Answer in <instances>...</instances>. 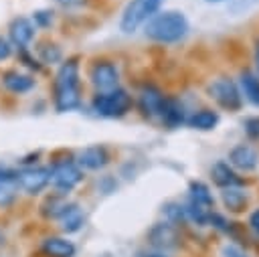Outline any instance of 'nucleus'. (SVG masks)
<instances>
[{"label":"nucleus","mask_w":259,"mask_h":257,"mask_svg":"<svg viewBox=\"0 0 259 257\" xmlns=\"http://www.w3.org/2000/svg\"><path fill=\"white\" fill-rule=\"evenodd\" d=\"M148 257H166L164 253H154V255H148Z\"/></svg>","instance_id":"obj_39"},{"label":"nucleus","mask_w":259,"mask_h":257,"mask_svg":"<svg viewBox=\"0 0 259 257\" xmlns=\"http://www.w3.org/2000/svg\"><path fill=\"white\" fill-rule=\"evenodd\" d=\"M208 223H210L214 229L223 231V233H229V231H231V223H229L223 215H219V212H210V215H208Z\"/></svg>","instance_id":"obj_30"},{"label":"nucleus","mask_w":259,"mask_h":257,"mask_svg":"<svg viewBox=\"0 0 259 257\" xmlns=\"http://www.w3.org/2000/svg\"><path fill=\"white\" fill-rule=\"evenodd\" d=\"M160 121L174 130V127H180L182 123H186V111H184V105L176 99V97H170L166 95L164 99V105H162V113H160Z\"/></svg>","instance_id":"obj_17"},{"label":"nucleus","mask_w":259,"mask_h":257,"mask_svg":"<svg viewBox=\"0 0 259 257\" xmlns=\"http://www.w3.org/2000/svg\"><path fill=\"white\" fill-rule=\"evenodd\" d=\"M36 59L42 63V65H55V63H61L63 61V51L57 42H40L36 47Z\"/></svg>","instance_id":"obj_25"},{"label":"nucleus","mask_w":259,"mask_h":257,"mask_svg":"<svg viewBox=\"0 0 259 257\" xmlns=\"http://www.w3.org/2000/svg\"><path fill=\"white\" fill-rule=\"evenodd\" d=\"M40 253L45 257H75L77 247L67 237L51 235V237H45L40 241Z\"/></svg>","instance_id":"obj_15"},{"label":"nucleus","mask_w":259,"mask_h":257,"mask_svg":"<svg viewBox=\"0 0 259 257\" xmlns=\"http://www.w3.org/2000/svg\"><path fill=\"white\" fill-rule=\"evenodd\" d=\"M249 227H251V231L255 235H259V208L249 215Z\"/></svg>","instance_id":"obj_36"},{"label":"nucleus","mask_w":259,"mask_h":257,"mask_svg":"<svg viewBox=\"0 0 259 257\" xmlns=\"http://www.w3.org/2000/svg\"><path fill=\"white\" fill-rule=\"evenodd\" d=\"M162 215H164V221H168L174 227H178V225H182L186 221L184 204H180V202H166L162 206Z\"/></svg>","instance_id":"obj_26"},{"label":"nucleus","mask_w":259,"mask_h":257,"mask_svg":"<svg viewBox=\"0 0 259 257\" xmlns=\"http://www.w3.org/2000/svg\"><path fill=\"white\" fill-rule=\"evenodd\" d=\"M221 198H223V204L233 212H241L247 206V192L241 186L221 188Z\"/></svg>","instance_id":"obj_24"},{"label":"nucleus","mask_w":259,"mask_h":257,"mask_svg":"<svg viewBox=\"0 0 259 257\" xmlns=\"http://www.w3.org/2000/svg\"><path fill=\"white\" fill-rule=\"evenodd\" d=\"M210 176H212V182L219 188H231V186H241L243 184V180L237 176V172L231 168V164L223 162V160H219L210 168Z\"/></svg>","instance_id":"obj_18"},{"label":"nucleus","mask_w":259,"mask_h":257,"mask_svg":"<svg viewBox=\"0 0 259 257\" xmlns=\"http://www.w3.org/2000/svg\"><path fill=\"white\" fill-rule=\"evenodd\" d=\"M134 107V97L123 89L115 87L111 91H101L91 97V111L105 119H119Z\"/></svg>","instance_id":"obj_3"},{"label":"nucleus","mask_w":259,"mask_h":257,"mask_svg":"<svg viewBox=\"0 0 259 257\" xmlns=\"http://www.w3.org/2000/svg\"><path fill=\"white\" fill-rule=\"evenodd\" d=\"M51 170V184L55 192L59 194H69L73 192L81 182H83V170L79 168V164L75 162V158H61V160H55L51 162L49 166Z\"/></svg>","instance_id":"obj_4"},{"label":"nucleus","mask_w":259,"mask_h":257,"mask_svg":"<svg viewBox=\"0 0 259 257\" xmlns=\"http://www.w3.org/2000/svg\"><path fill=\"white\" fill-rule=\"evenodd\" d=\"M34 24L30 18L26 16H14L10 22H8V40L12 42V47L16 51L20 49H28L30 42L34 40Z\"/></svg>","instance_id":"obj_11"},{"label":"nucleus","mask_w":259,"mask_h":257,"mask_svg":"<svg viewBox=\"0 0 259 257\" xmlns=\"http://www.w3.org/2000/svg\"><path fill=\"white\" fill-rule=\"evenodd\" d=\"M253 61H255V75L259 77V38L255 42V51H253Z\"/></svg>","instance_id":"obj_37"},{"label":"nucleus","mask_w":259,"mask_h":257,"mask_svg":"<svg viewBox=\"0 0 259 257\" xmlns=\"http://www.w3.org/2000/svg\"><path fill=\"white\" fill-rule=\"evenodd\" d=\"M223 257H247L243 249H239L237 245H225L223 247Z\"/></svg>","instance_id":"obj_35"},{"label":"nucleus","mask_w":259,"mask_h":257,"mask_svg":"<svg viewBox=\"0 0 259 257\" xmlns=\"http://www.w3.org/2000/svg\"><path fill=\"white\" fill-rule=\"evenodd\" d=\"M57 6L65 8V10H75V8H83L89 4V0H55Z\"/></svg>","instance_id":"obj_33"},{"label":"nucleus","mask_w":259,"mask_h":257,"mask_svg":"<svg viewBox=\"0 0 259 257\" xmlns=\"http://www.w3.org/2000/svg\"><path fill=\"white\" fill-rule=\"evenodd\" d=\"M12 53H14L12 42L8 40V36H2L0 34V61H6L8 57H12Z\"/></svg>","instance_id":"obj_32"},{"label":"nucleus","mask_w":259,"mask_h":257,"mask_svg":"<svg viewBox=\"0 0 259 257\" xmlns=\"http://www.w3.org/2000/svg\"><path fill=\"white\" fill-rule=\"evenodd\" d=\"M53 105L59 113L75 111L83 105L79 57H67L61 61L53 79Z\"/></svg>","instance_id":"obj_1"},{"label":"nucleus","mask_w":259,"mask_h":257,"mask_svg":"<svg viewBox=\"0 0 259 257\" xmlns=\"http://www.w3.org/2000/svg\"><path fill=\"white\" fill-rule=\"evenodd\" d=\"M18 57H20L22 65H24L26 69H30V71H40V69H42V63H40L36 57H32L28 49H20V51H18Z\"/></svg>","instance_id":"obj_29"},{"label":"nucleus","mask_w":259,"mask_h":257,"mask_svg":"<svg viewBox=\"0 0 259 257\" xmlns=\"http://www.w3.org/2000/svg\"><path fill=\"white\" fill-rule=\"evenodd\" d=\"M0 81H2V87H4L8 93H12V95H24V93L32 91L34 85H36V79H34L32 75L20 73V71H16V69L4 71L2 77H0Z\"/></svg>","instance_id":"obj_14"},{"label":"nucleus","mask_w":259,"mask_h":257,"mask_svg":"<svg viewBox=\"0 0 259 257\" xmlns=\"http://www.w3.org/2000/svg\"><path fill=\"white\" fill-rule=\"evenodd\" d=\"M89 81L95 89V93L111 91L119 87V71L117 65L109 59H97L89 67Z\"/></svg>","instance_id":"obj_7"},{"label":"nucleus","mask_w":259,"mask_h":257,"mask_svg":"<svg viewBox=\"0 0 259 257\" xmlns=\"http://www.w3.org/2000/svg\"><path fill=\"white\" fill-rule=\"evenodd\" d=\"M239 85H241V93L245 95V99L251 105L259 107V77L253 71L245 69L239 75Z\"/></svg>","instance_id":"obj_21"},{"label":"nucleus","mask_w":259,"mask_h":257,"mask_svg":"<svg viewBox=\"0 0 259 257\" xmlns=\"http://www.w3.org/2000/svg\"><path fill=\"white\" fill-rule=\"evenodd\" d=\"M204 2H208V4H219V2H225V0H204Z\"/></svg>","instance_id":"obj_38"},{"label":"nucleus","mask_w":259,"mask_h":257,"mask_svg":"<svg viewBox=\"0 0 259 257\" xmlns=\"http://www.w3.org/2000/svg\"><path fill=\"white\" fill-rule=\"evenodd\" d=\"M97 186L101 188L103 194H109V192H113V190L117 188V184H115V180H113L111 176H103L101 182H97Z\"/></svg>","instance_id":"obj_34"},{"label":"nucleus","mask_w":259,"mask_h":257,"mask_svg":"<svg viewBox=\"0 0 259 257\" xmlns=\"http://www.w3.org/2000/svg\"><path fill=\"white\" fill-rule=\"evenodd\" d=\"M188 200L194 202V204H200L204 208H210V210L214 206V198H212L210 188L200 180H192L188 184Z\"/></svg>","instance_id":"obj_23"},{"label":"nucleus","mask_w":259,"mask_h":257,"mask_svg":"<svg viewBox=\"0 0 259 257\" xmlns=\"http://www.w3.org/2000/svg\"><path fill=\"white\" fill-rule=\"evenodd\" d=\"M75 162L79 164L81 170H103L109 164V150L101 144H93L87 146L83 150H79V154L75 156Z\"/></svg>","instance_id":"obj_12"},{"label":"nucleus","mask_w":259,"mask_h":257,"mask_svg":"<svg viewBox=\"0 0 259 257\" xmlns=\"http://www.w3.org/2000/svg\"><path fill=\"white\" fill-rule=\"evenodd\" d=\"M164 0H130L119 18V30L123 34H134L142 28L162 6Z\"/></svg>","instance_id":"obj_5"},{"label":"nucleus","mask_w":259,"mask_h":257,"mask_svg":"<svg viewBox=\"0 0 259 257\" xmlns=\"http://www.w3.org/2000/svg\"><path fill=\"white\" fill-rule=\"evenodd\" d=\"M69 202H71V200H67L65 194L53 192V194H49V196L42 200V204H40V215H42L45 219H49V221H57V219L65 212V208L69 206Z\"/></svg>","instance_id":"obj_20"},{"label":"nucleus","mask_w":259,"mask_h":257,"mask_svg":"<svg viewBox=\"0 0 259 257\" xmlns=\"http://www.w3.org/2000/svg\"><path fill=\"white\" fill-rule=\"evenodd\" d=\"M180 241H182V237H180L178 227L170 225L168 221H160V223L152 225L150 231H148V243H150L154 249L162 251V253H164V251L178 249V247H180Z\"/></svg>","instance_id":"obj_9"},{"label":"nucleus","mask_w":259,"mask_h":257,"mask_svg":"<svg viewBox=\"0 0 259 257\" xmlns=\"http://www.w3.org/2000/svg\"><path fill=\"white\" fill-rule=\"evenodd\" d=\"M30 20H32L34 28H51L53 22H55V14L49 8H40V10H34L32 12V18Z\"/></svg>","instance_id":"obj_28"},{"label":"nucleus","mask_w":259,"mask_h":257,"mask_svg":"<svg viewBox=\"0 0 259 257\" xmlns=\"http://www.w3.org/2000/svg\"><path fill=\"white\" fill-rule=\"evenodd\" d=\"M57 221H59V227L63 233H77L85 225V212L81 210V206L77 202H69L65 212Z\"/></svg>","instance_id":"obj_19"},{"label":"nucleus","mask_w":259,"mask_h":257,"mask_svg":"<svg viewBox=\"0 0 259 257\" xmlns=\"http://www.w3.org/2000/svg\"><path fill=\"white\" fill-rule=\"evenodd\" d=\"M217 123H219V113L212 109H198L186 117V125L192 130H200V132L214 130Z\"/></svg>","instance_id":"obj_22"},{"label":"nucleus","mask_w":259,"mask_h":257,"mask_svg":"<svg viewBox=\"0 0 259 257\" xmlns=\"http://www.w3.org/2000/svg\"><path fill=\"white\" fill-rule=\"evenodd\" d=\"M188 18L182 10H158L146 24L144 34L146 38L160 42V45H174L180 42L188 34Z\"/></svg>","instance_id":"obj_2"},{"label":"nucleus","mask_w":259,"mask_h":257,"mask_svg":"<svg viewBox=\"0 0 259 257\" xmlns=\"http://www.w3.org/2000/svg\"><path fill=\"white\" fill-rule=\"evenodd\" d=\"M164 99H166V95L162 93V89L158 85L146 83V85H142V89L138 93V109L146 119H160Z\"/></svg>","instance_id":"obj_10"},{"label":"nucleus","mask_w":259,"mask_h":257,"mask_svg":"<svg viewBox=\"0 0 259 257\" xmlns=\"http://www.w3.org/2000/svg\"><path fill=\"white\" fill-rule=\"evenodd\" d=\"M243 125L249 140H259V117H247Z\"/></svg>","instance_id":"obj_31"},{"label":"nucleus","mask_w":259,"mask_h":257,"mask_svg":"<svg viewBox=\"0 0 259 257\" xmlns=\"http://www.w3.org/2000/svg\"><path fill=\"white\" fill-rule=\"evenodd\" d=\"M206 93L212 101H217L223 109L227 111H239L243 107V95H241V89L239 85L231 79V77H217L208 83L206 87Z\"/></svg>","instance_id":"obj_6"},{"label":"nucleus","mask_w":259,"mask_h":257,"mask_svg":"<svg viewBox=\"0 0 259 257\" xmlns=\"http://www.w3.org/2000/svg\"><path fill=\"white\" fill-rule=\"evenodd\" d=\"M18 176V188L30 196L40 194L49 184H51V170L49 166H38V164H28L16 170Z\"/></svg>","instance_id":"obj_8"},{"label":"nucleus","mask_w":259,"mask_h":257,"mask_svg":"<svg viewBox=\"0 0 259 257\" xmlns=\"http://www.w3.org/2000/svg\"><path fill=\"white\" fill-rule=\"evenodd\" d=\"M18 176L14 168L0 166V208L10 206L18 196Z\"/></svg>","instance_id":"obj_16"},{"label":"nucleus","mask_w":259,"mask_h":257,"mask_svg":"<svg viewBox=\"0 0 259 257\" xmlns=\"http://www.w3.org/2000/svg\"><path fill=\"white\" fill-rule=\"evenodd\" d=\"M229 164L241 172H253L259 166V152L249 144H239L229 152Z\"/></svg>","instance_id":"obj_13"},{"label":"nucleus","mask_w":259,"mask_h":257,"mask_svg":"<svg viewBox=\"0 0 259 257\" xmlns=\"http://www.w3.org/2000/svg\"><path fill=\"white\" fill-rule=\"evenodd\" d=\"M184 212H186V221H190V223H196L198 227H202V225H206L208 223V215L212 212L210 208H204V206H200V204H194V202H186L184 204Z\"/></svg>","instance_id":"obj_27"}]
</instances>
